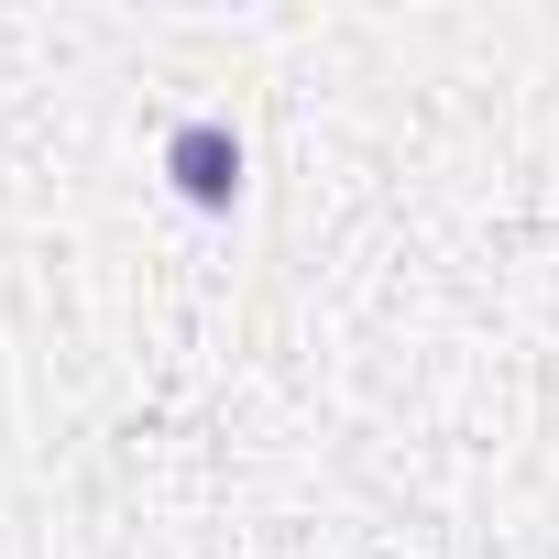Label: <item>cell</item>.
<instances>
[{
  "label": "cell",
  "mask_w": 559,
  "mask_h": 559,
  "mask_svg": "<svg viewBox=\"0 0 559 559\" xmlns=\"http://www.w3.org/2000/svg\"><path fill=\"white\" fill-rule=\"evenodd\" d=\"M165 176H176L198 209H230V198H241V132H230L219 110L176 121V132H165Z\"/></svg>",
  "instance_id": "obj_1"
}]
</instances>
